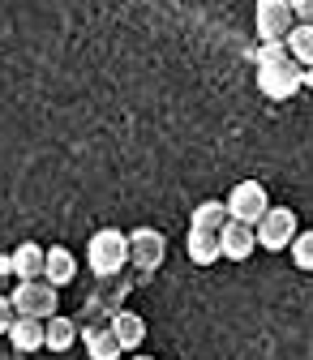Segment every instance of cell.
I'll return each instance as SVG.
<instances>
[{
	"label": "cell",
	"instance_id": "7",
	"mask_svg": "<svg viewBox=\"0 0 313 360\" xmlns=\"http://www.w3.org/2000/svg\"><path fill=\"white\" fill-rule=\"evenodd\" d=\"M167 257V240L155 232V228H138V232H129V262L133 266H142V270H159Z\"/></svg>",
	"mask_w": 313,
	"mask_h": 360
},
{
	"label": "cell",
	"instance_id": "5",
	"mask_svg": "<svg viewBox=\"0 0 313 360\" xmlns=\"http://www.w3.org/2000/svg\"><path fill=\"white\" fill-rule=\"evenodd\" d=\"M223 206H228V219L257 223V219L266 214V206H271V198H266V185H257V180H236Z\"/></svg>",
	"mask_w": 313,
	"mask_h": 360
},
{
	"label": "cell",
	"instance_id": "12",
	"mask_svg": "<svg viewBox=\"0 0 313 360\" xmlns=\"http://www.w3.org/2000/svg\"><path fill=\"white\" fill-rule=\"evenodd\" d=\"M43 245H34V240H22L13 253H9V262H13V275L18 279H43Z\"/></svg>",
	"mask_w": 313,
	"mask_h": 360
},
{
	"label": "cell",
	"instance_id": "11",
	"mask_svg": "<svg viewBox=\"0 0 313 360\" xmlns=\"http://www.w3.org/2000/svg\"><path fill=\"white\" fill-rule=\"evenodd\" d=\"M9 343L26 356V352H39L43 347V318H26V313H18V318L9 322Z\"/></svg>",
	"mask_w": 313,
	"mask_h": 360
},
{
	"label": "cell",
	"instance_id": "22",
	"mask_svg": "<svg viewBox=\"0 0 313 360\" xmlns=\"http://www.w3.org/2000/svg\"><path fill=\"white\" fill-rule=\"evenodd\" d=\"M133 360H155V356H133Z\"/></svg>",
	"mask_w": 313,
	"mask_h": 360
},
{
	"label": "cell",
	"instance_id": "14",
	"mask_svg": "<svg viewBox=\"0 0 313 360\" xmlns=\"http://www.w3.org/2000/svg\"><path fill=\"white\" fill-rule=\"evenodd\" d=\"M73 343H77V322L60 318V313L43 318V347H52V352H69Z\"/></svg>",
	"mask_w": 313,
	"mask_h": 360
},
{
	"label": "cell",
	"instance_id": "19",
	"mask_svg": "<svg viewBox=\"0 0 313 360\" xmlns=\"http://www.w3.org/2000/svg\"><path fill=\"white\" fill-rule=\"evenodd\" d=\"M13 318H18V313H13V300H9V296H0V335L9 330V322H13Z\"/></svg>",
	"mask_w": 313,
	"mask_h": 360
},
{
	"label": "cell",
	"instance_id": "8",
	"mask_svg": "<svg viewBox=\"0 0 313 360\" xmlns=\"http://www.w3.org/2000/svg\"><path fill=\"white\" fill-rule=\"evenodd\" d=\"M257 249V236H253V223H241V219H228L219 228V257L228 262H245L249 253Z\"/></svg>",
	"mask_w": 313,
	"mask_h": 360
},
{
	"label": "cell",
	"instance_id": "9",
	"mask_svg": "<svg viewBox=\"0 0 313 360\" xmlns=\"http://www.w3.org/2000/svg\"><path fill=\"white\" fill-rule=\"evenodd\" d=\"M43 279H48L56 292L69 288V283L77 279V257H73L65 245H52L48 253H43Z\"/></svg>",
	"mask_w": 313,
	"mask_h": 360
},
{
	"label": "cell",
	"instance_id": "15",
	"mask_svg": "<svg viewBox=\"0 0 313 360\" xmlns=\"http://www.w3.org/2000/svg\"><path fill=\"white\" fill-rule=\"evenodd\" d=\"M283 43H288V52H292L296 65L313 69V22H292V30L283 34Z\"/></svg>",
	"mask_w": 313,
	"mask_h": 360
},
{
	"label": "cell",
	"instance_id": "4",
	"mask_svg": "<svg viewBox=\"0 0 313 360\" xmlns=\"http://www.w3.org/2000/svg\"><path fill=\"white\" fill-rule=\"evenodd\" d=\"M9 300H13V313H26V318H52L56 313V288L48 279H18Z\"/></svg>",
	"mask_w": 313,
	"mask_h": 360
},
{
	"label": "cell",
	"instance_id": "20",
	"mask_svg": "<svg viewBox=\"0 0 313 360\" xmlns=\"http://www.w3.org/2000/svg\"><path fill=\"white\" fill-rule=\"evenodd\" d=\"M292 18L296 22H313V0H292Z\"/></svg>",
	"mask_w": 313,
	"mask_h": 360
},
{
	"label": "cell",
	"instance_id": "17",
	"mask_svg": "<svg viewBox=\"0 0 313 360\" xmlns=\"http://www.w3.org/2000/svg\"><path fill=\"white\" fill-rule=\"evenodd\" d=\"M223 223H228V206H223L219 198H206V202H202V206H193V214H189V228L219 232Z\"/></svg>",
	"mask_w": 313,
	"mask_h": 360
},
{
	"label": "cell",
	"instance_id": "10",
	"mask_svg": "<svg viewBox=\"0 0 313 360\" xmlns=\"http://www.w3.org/2000/svg\"><path fill=\"white\" fill-rule=\"evenodd\" d=\"M112 335H116V343L124 347V352H138L142 343H146V322H142V313H133V309H120V313H112Z\"/></svg>",
	"mask_w": 313,
	"mask_h": 360
},
{
	"label": "cell",
	"instance_id": "6",
	"mask_svg": "<svg viewBox=\"0 0 313 360\" xmlns=\"http://www.w3.org/2000/svg\"><path fill=\"white\" fill-rule=\"evenodd\" d=\"M253 22H257V39H283L292 30V0H257L253 5Z\"/></svg>",
	"mask_w": 313,
	"mask_h": 360
},
{
	"label": "cell",
	"instance_id": "13",
	"mask_svg": "<svg viewBox=\"0 0 313 360\" xmlns=\"http://www.w3.org/2000/svg\"><path fill=\"white\" fill-rule=\"evenodd\" d=\"M185 253H189V262H193V266H215V262H219V232H206V228H189Z\"/></svg>",
	"mask_w": 313,
	"mask_h": 360
},
{
	"label": "cell",
	"instance_id": "18",
	"mask_svg": "<svg viewBox=\"0 0 313 360\" xmlns=\"http://www.w3.org/2000/svg\"><path fill=\"white\" fill-rule=\"evenodd\" d=\"M288 249H292V266L296 270H313V232H296Z\"/></svg>",
	"mask_w": 313,
	"mask_h": 360
},
{
	"label": "cell",
	"instance_id": "3",
	"mask_svg": "<svg viewBox=\"0 0 313 360\" xmlns=\"http://www.w3.org/2000/svg\"><path fill=\"white\" fill-rule=\"evenodd\" d=\"M296 232H300V223H296V214L288 206H266V214L253 223V236H257V245L266 253H283Z\"/></svg>",
	"mask_w": 313,
	"mask_h": 360
},
{
	"label": "cell",
	"instance_id": "21",
	"mask_svg": "<svg viewBox=\"0 0 313 360\" xmlns=\"http://www.w3.org/2000/svg\"><path fill=\"white\" fill-rule=\"evenodd\" d=\"M5 275H13V262H9V253H0V279Z\"/></svg>",
	"mask_w": 313,
	"mask_h": 360
},
{
	"label": "cell",
	"instance_id": "16",
	"mask_svg": "<svg viewBox=\"0 0 313 360\" xmlns=\"http://www.w3.org/2000/svg\"><path fill=\"white\" fill-rule=\"evenodd\" d=\"M120 343L112 335V326H95V330H86V356L91 360H120Z\"/></svg>",
	"mask_w": 313,
	"mask_h": 360
},
{
	"label": "cell",
	"instance_id": "2",
	"mask_svg": "<svg viewBox=\"0 0 313 360\" xmlns=\"http://www.w3.org/2000/svg\"><path fill=\"white\" fill-rule=\"evenodd\" d=\"M86 266H91V275H120V270L129 266V232L120 228H99L91 236V245H86Z\"/></svg>",
	"mask_w": 313,
	"mask_h": 360
},
{
	"label": "cell",
	"instance_id": "1",
	"mask_svg": "<svg viewBox=\"0 0 313 360\" xmlns=\"http://www.w3.org/2000/svg\"><path fill=\"white\" fill-rule=\"evenodd\" d=\"M300 69L288 52V43L283 39H262V48H257V90L266 99H292L296 90H300Z\"/></svg>",
	"mask_w": 313,
	"mask_h": 360
}]
</instances>
